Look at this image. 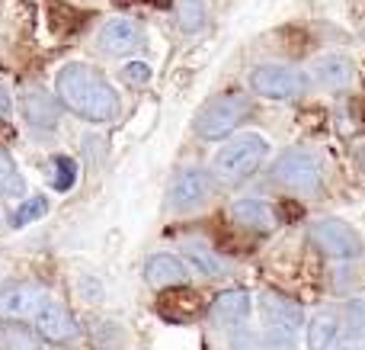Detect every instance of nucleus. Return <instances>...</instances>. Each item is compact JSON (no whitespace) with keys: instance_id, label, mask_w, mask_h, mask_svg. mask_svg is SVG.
Returning a JSON list of instances; mask_svg holds the SVG:
<instances>
[{"instance_id":"1","label":"nucleus","mask_w":365,"mask_h":350,"mask_svg":"<svg viewBox=\"0 0 365 350\" xmlns=\"http://www.w3.org/2000/svg\"><path fill=\"white\" fill-rule=\"evenodd\" d=\"M55 94L61 100V106L71 109L83 122H113L122 109L113 84L93 64H83V61H71L58 71Z\"/></svg>"},{"instance_id":"2","label":"nucleus","mask_w":365,"mask_h":350,"mask_svg":"<svg viewBox=\"0 0 365 350\" xmlns=\"http://www.w3.org/2000/svg\"><path fill=\"white\" fill-rule=\"evenodd\" d=\"M266 154H269V145H266L263 135H257V132L237 135V139H231L218 154H215L212 177L225 186H237L263 164Z\"/></svg>"},{"instance_id":"3","label":"nucleus","mask_w":365,"mask_h":350,"mask_svg":"<svg viewBox=\"0 0 365 350\" xmlns=\"http://www.w3.org/2000/svg\"><path fill=\"white\" fill-rule=\"evenodd\" d=\"M250 96L244 90H225V94L212 96L195 116V135L202 141H218L231 135L240 122L250 116Z\"/></svg>"},{"instance_id":"4","label":"nucleus","mask_w":365,"mask_h":350,"mask_svg":"<svg viewBox=\"0 0 365 350\" xmlns=\"http://www.w3.org/2000/svg\"><path fill=\"white\" fill-rule=\"evenodd\" d=\"M272 180L279 186H285V190L298 193V196H311L324 184V167L317 161V154L304 151V148H292V151H282L276 158Z\"/></svg>"},{"instance_id":"5","label":"nucleus","mask_w":365,"mask_h":350,"mask_svg":"<svg viewBox=\"0 0 365 350\" xmlns=\"http://www.w3.org/2000/svg\"><path fill=\"white\" fill-rule=\"evenodd\" d=\"M263 315H266V338L272 347L289 350L295 344V334L302 328V306L282 293H263Z\"/></svg>"},{"instance_id":"6","label":"nucleus","mask_w":365,"mask_h":350,"mask_svg":"<svg viewBox=\"0 0 365 350\" xmlns=\"http://www.w3.org/2000/svg\"><path fill=\"white\" fill-rule=\"evenodd\" d=\"M308 235H311V244H314L321 254L336 257V261H349V257L362 254L359 231L349 222H343V219H317Z\"/></svg>"},{"instance_id":"7","label":"nucleus","mask_w":365,"mask_h":350,"mask_svg":"<svg viewBox=\"0 0 365 350\" xmlns=\"http://www.w3.org/2000/svg\"><path fill=\"white\" fill-rule=\"evenodd\" d=\"M250 90L269 100H292L308 90V77L289 64H259L250 71Z\"/></svg>"},{"instance_id":"8","label":"nucleus","mask_w":365,"mask_h":350,"mask_svg":"<svg viewBox=\"0 0 365 350\" xmlns=\"http://www.w3.org/2000/svg\"><path fill=\"white\" fill-rule=\"evenodd\" d=\"M208 196H212V174H208L205 167H182L170 184L167 206H170L173 212H192V209H199Z\"/></svg>"},{"instance_id":"9","label":"nucleus","mask_w":365,"mask_h":350,"mask_svg":"<svg viewBox=\"0 0 365 350\" xmlns=\"http://www.w3.org/2000/svg\"><path fill=\"white\" fill-rule=\"evenodd\" d=\"M45 289L29 280H13L0 289V319L6 321H23L36 319V312L45 306Z\"/></svg>"},{"instance_id":"10","label":"nucleus","mask_w":365,"mask_h":350,"mask_svg":"<svg viewBox=\"0 0 365 350\" xmlns=\"http://www.w3.org/2000/svg\"><path fill=\"white\" fill-rule=\"evenodd\" d=\"M36 331L48 344H71L81 338V325H77L74 312L58 299H45V306L36 312Z\"/></svg>"},{"instance_id":"11","label":"nucleus","mask_w":365,"mask_h":350,"mask_svg":"<svg viewBox=\"0 0 365 350\" xmlns=\"http://www.w3.org/2000/svg\"><path fill=\"white\" fill-rule=\"evenodd\" d=\"M19 113H23V119L29 122L36 132H51V129H58V122H61V100H58V94H51V90L29 87L19 96Z\"/></svg>"},{"instance_id":"12","label":"nucleus","mask_w":365,"mask_h":350,"mask_svg":"<svg viewBox=\"0 0 365 350\" xmlns=\"http://www.w3.org/2000/svg\"><path fill=\"white\" fill-rule=\"evenodd\" d=\"M145 45V29H141L135 19H109L100 29V51L106 55H132Z\"/></svg>"},{"instance_id":"13","label":"nucleus","mask_w":365,"mask_h":350,"mask_svg":"<svg viewBox=\"0 0 365 350\" xmlns=\"http://www.w3.org/2000/svg\"><path fill=\"white\" fill-rule=\"evenodd\" d=\"M250 315V293L244 289H225L215 296V302L208 306V319L218 328H234Z\"/></svg>"},{"instance_id":"14","label":"nucleus","mask_w":365,"mask_h":350,"mask_svg":"<svg viewBox=\"0 0 365 350\" xmlns=\"http://www.w3.org/2000/svg\"><path fill=\"white\" fill-rule=\"evenodd\" d=\"M145 280L158 289H167V286H186L189 280V270L180 257L173 254H151L145 264Z\"/></svg>"},{"instance_id":"15","label":"nucleus","mask_w":365,"mask_h":350,"mask_svg":"<svg viewBox=\"0 0 365 350\" xmlns=\"http://www.w3.org/2000/svg\"><path fill=\"white\" fill-rule=\"evenodd\" d=\"M314 77L327 90H349L356 84V68L346 55H321L314 61Z\"/></svg>"},{"instance_id":"16","label":"nucleus","mask_w":365,"mask_h":350,"mask_svg":"<svg viewBox=\"0 0 365 350\" xmlns=\"http://www.w3.org/2000/svg\"><path fill=\"white\" fill-rule=\"evenodd\" d=\"M231 216L240 229H250V231H272L279 222L276 209L269 203H263V199H237Z\"/></svg>"},{"instance_id":"17","label":"nucleus","mask_w":365,"mask_h":350,"mask_svg":"<svg viewBox=\"0 0 365 350\" xmlns=\"http://www.w3.org/2000/svg\"><path fill=\"white\" fill-rule=\"evenodd\" d=\"M182 257H186L189 267L199 270L202 276H221V274H225L221 257L215 254L205 241H199V238H186V241H182Z\"/></svg>"},{"instance_id":"18","label":"nucleus","mask_w":365,"mask_h":350,"mask_svg":"<svg viewBox=\"0 0 365 350\" xmlns=\"http://www.w3.org/2000/svg\"><path fill=\"white\" fill-rule=\"evenodd\" d=\"M0 350H42V334L23 321H6L0 328Z\"/></svg>"},{"instance_id":"19","label":"nucleus","mask_w":365,"mask_h":350,"mask_svg":"<svg viewBox=\"0 0 365 350\" xmlns=\"http://www.w3.org/2000/svg\"><path fill=\"white\" fill-rule=\"evenodd\" d=\"M0 196H6V199L26 196V180H23V174H19L16 161L6 151H0Z\"/></svg>"},{"instance_id":"20","label":"nucleus","mask_w":365,"mask_h":350,"mask_svg":"<svg viewBox=\"0 0 365 350\" xmlns=\"http://www.w3.org/2000/svg\"><path fill=\"white\" fill-rule=\"evenodd\" d=\"M336 331H340V321L334 315H317L308 325V350H327L334 347Z\"/></svg>"},{"instance_id":"21","label":"nucleus","mask_w":365,"mask_h":350,"mask_svg":"<svg viewBox=\"0 0 365 350\" xmlns=\"http://www.w3.org/2000/svg\"><path fill=\"white\" fill-rule=\"evenodd\" d=\"M177 19L182 32H199L208 19V4L205 0H177Z\"/></svg>"},{"instance_id":"22","label":"nucleus","mask_w":365,"mask_h":350,"mask_svg":"<svg viewBox=\"0 0 365 350\" xmlns=\"http://www.w3.org/2000/svg\"><path fill=\"white\" fill-rule=\"evenodd\" d=\"M45 212H48V199H45V196H29V199H23V206H19L16 212H13L10 225H13V229H26V225L38 222Z\"/></svg>"},{"instance_id":"23","label":"nucleus","mask_w":365,"mask_h":350,"mask_svg":"<svg viewBox=\"0 0 365 350\" xmlns=\"http://www.w3.org/2000/svg\"><path fill=\"white\" fill-rule=\"evenodd\" d=\"M51 164H55V177H51L55 190L58 193H68L71 186L77 184V161L68 158V154H55V158H51Z\"/></svg>"},{"instance_id":"24","label":"nucleus","mask_w":365,"mask_h":350,"mask_svg":"<svg viewBox=\"0 0 365 350\" xmlns=\"http://www.w3.org/2000/svg\"><path fill=\"white\" fill-rule=\"evenodd\" d=\"M122 77H125L128 84H148L151 81V64L148 61H132L122 68Z\"/></svg>"},{"instance_id":"25","label":"nucleus","mask_w":365,"mask_h":350,"mask_svg":"<svg viewBox=\"0 0 365 350\" xmlns=\"http://www.w3.org/2000/svg\"><path fill=\"white\" fill-rule=\"evenodd\" d=\"M349 331L353 334L365 331V302H353L349 306Z\"/></svg>"},{"instance_id":"26","label":"nucleus","mask_w":365,"mask_h":350,"mask_svg":"<svg viewBox=\"0 0 365 350\" xmlns=\"http://www.w3.org/2000/svg\"><path fill=\"white\" fill-rule=\"evenodd\" d=\"M180 306L186 309V315H192V312H195V293L189 296L186 302H180ZM160 312H164V315H170V319H182V312H170V309H167V302H160Z\"/></svg>"},{"instance_id":"27","label":"nucleus","mask_w":365,"mask_h":350,"mask_svg":"<svg viewBox=\"0 0 365 350\" xmlns=\"http://www.w3.org/2000/svg\"><path fill=\"white\" fill-rule=\"evenodd\" d=\"M340 350H365V334H349Z\"/></svg>"},{"instance_id":"28","label":"nucleus","mask_w":365,"mask_h":350,"mask_svg":"<svg viewBox=\"0 0 365 350\" xmlns=\"http://www.w3.org/2000/svg\"><path fill=\"white\" fill-rule=\"evenodd\" d=\"M10 109H13V100H10V94H6V90L0 87V119H6V116H10Z\"/></svg>"},{"instance_id":"29","label":"nucleus","mask_w":365,"mask_h":350,"mask_svg":"<svg viewBox=\"0 0 365 350\" xmlns=\"http://www.w3.org/2000/svg\"><path fill=\"white\" fill-rule=\"evenodd\" d=\"M359 161H362V167H365V148H362V151H359Z\"/></svg>"}]
</instances>
